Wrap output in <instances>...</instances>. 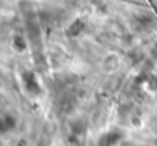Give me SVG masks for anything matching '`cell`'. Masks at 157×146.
Wrapping results in <instances>:
<instances>
[{
	"label": "cell",
	"mask_w": 157,
	"mask_h": 146,
	"mask_svg": "<svg viewBox=\"0 0 157 146\" xmlns=\"http://www.w3.org/2000/svg\"><path fill=\"white\" fill-rule=\"evenodd\" d=\"M2 5H3V2H2V0H0V8H2Z\"/></svg>",
	"instance_id": "obj_8"
},
{
	"label": "cell",
	"mask_w": 157,
	"mask_h": 146,
	"mask_svg": "<svg viewBox=\"0 0 157 146\" xmlns=\"http://www.w3.org/2000/svg\"><path fill=\"white\" fill-rule=\"evenodd\" d=\"M20 79H21L23 90L29 96L35 97L41 95V84H40V81H38L34 70H23L21 75H20Z\"/></svg>",
	"instance_id": "obj_1"
},
{
	"label": "cell",
	"mask_w": 157,
	"mask_h": 146,
	"mask_svg": "<svg viewBox=\"0 0 157 146\" xmlns=\"http://www.w3.org/2000/svg\"><path fill=\"white\" fill-rule=\"evenodd\" d=\"M11 47L15 53H25L28 49H29V38H26L25 35L21 34H15L12 37V41H11Z\"/></svg>",
	"instance_id": "obj_3"
},
{
	"label": "cell",
	"mask_w": 157,
	"mask_h": 146,
	"mask_svg": "<svg viewBox=\"0 0 157 146\" xmlns=\"http://www.w3.org/2000/svg\"><path fill=\"white\" fill-rule=\"evenodd\" d=\"M17 126V119L11 114H5L0 117V134H6Z\"/></svg>",
	"instance_id": "obj_5"
},
{
	"label": "cell",
	"mask_w": 157,
	"mask_h": 146,
	"mask_svg": "<svg viewBox=\"0 0 157 146\" xmlns=\"http://www.w3.org/2000/svg\"><path fill=\"white\" fill-rule=\"evenodd\" d=\"M145 82L150 92H157V75H148Z\"/></svg>",
	"instance_id": "obj_7"
},
{
	"label": "cell",
	"mask_w": 157,
	"mask_h": 146,
	"mask_svg": "<svg viewBox=\"0 0 157 146\" xmlns=\"http://www.w3.org/2000/svg\"><path fill=\"white\" fill-rule=\"evenodd\" d=\"M124 139V133L121 129H110L99 136L98 146H117Z\"/></svg>",
	"instance_id": "obj_2"
},
{
	"label": "cell",
	"mask_w": 157,
	"mask_h": 146,
	"mask_svg": "<svg viewBox=\"0 0 157 146\" xmlns=\"http://www.w3.org/2000/svg\"><path fill=\"white\" fill-rule=\"evenodd\" d=\"M84 29H86V23H84V20H82V18H76V20L70 21V24L67 26V29H66V35H67L69 38H75V37L81 35Z\"/></svg>",
	"instance_id": "obj_4"
},
{
	"label": "cell",
	"mask_w": 157,
	"mask_h": 146,
	"mask_svg": "<svg viewBox=\"0 0 157 146\" xmlns=\"http://www.w3.org/2000/svg\"><path fill=\"white\" fill-rule=\"evenodd\" d=\"M119 64H121V59H119V56L114 55V53L107 55L104 59H102V67H104L105 72H114V70L119 67Z\"/></svg>",
	"instance_id": "obj_6"
}]
</instances>
